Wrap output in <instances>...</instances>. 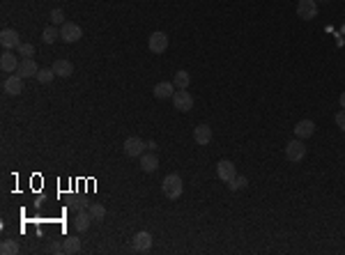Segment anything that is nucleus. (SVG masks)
<instances>
[{"mask_svg":"<svg viewBox=\"0 0 345 255\" xmlns=\"http://www.w3.org/2000/svg\"><path fill=\"white\" fill-rule=\"evenodd\" d=\"M46 251L49 253H55V255H60V253H65V246H62L60 241H51L49 246H46Z\"/></svg>","mask_w":345,"mask_h":255,"instance_id":"nucleus-29","label":"nucleus"},{"mask_svg":"<svg viewBox=\"0 0 345 255\" xmlns=\"http://www.w3.org/2000/svg\"><path fill=\"white\" fill-rule=\"evenodd\" d=\"M150 51L154 53V55H161V53H166V48H168V35L166 32H152L150 35Z\"/></svg>","mask_w":345,"mask_h":255,"instance_id":"nucleus-8","label":"nucleus"},{"mask_svg":"<svg viewBox=\"0 0 345 255\" xmlns=\"http://www.w3.org/2000/svg\"><path fill=\"white\" fill-rule=\"evenodd\" d=\"M51 23L53 25H62V23H65V12H62L60 7L51 9Z\"/></svg>","mask_w":345,"mask_h":255,"instance_id":"nucleus-28","label":"nucleus"},{"mask_svg":"<svg viewBox=\"0 0 345 255\" xmlns=\"http://www.w3.org/2000/svg\"><path fill=\"white\" fill-rule=\"evenodd\" d=\"M62 246H65V253L74 255L81 251V239H78V237H67V239L62 241Z\"/></svg>","mask_w":345,"mask_h":255,"instance_id":"nucleus-21","label":"nucleus"},{"mask_svg":"<svg viewBox=\"0 0 345 255\" xmlns=\"http://www.w3.org/2000/svg\"><path fill=\"white\" fill-rule=\"evenodd\" d=\"M297 16L304 21H313L318 16V2L315 0H299L297 2Z\"/></svg>","mask_w":345,"mask_h":255,"instance_id":"nucleus-5","label":"nucleus"},{"mask_svg":"<svg viewBox=\"0 0 345 255\" xmlns=\"http://www.w3.org/2000/svg\"><path fill=\"white\" fill-rule=\"evenodd\" d=\"M194 140L198 145H210L212 140V129L210 124H198V127L194 129Z\"/></svg>","mask_w":345,"mask_h":255,"instance_id":"nucleus-16","label":"nucleus"},{"mask_svg":"<svg viewBox=\"0 0 345 255\" xmlns=\"http://www.w3.org/2000/svg\"><path fill=\"white\" fill-rule=\"evenodd\" d=\"M134 251H150L152 246V234L148 232V230H141V232L134 234Z\"/></svg>","mask_w":345,"mask_h":255,"instance_id":"nucleus-13","label":"nucleus"},{"mask_svg":"<svg viewBox=\"0 0 345 255\" xmlns=\"http://www.w3.org/2000/svg\"><path fill=\"white\" fill-rule=\"evenodd\" d=\"M83 37V30L78 23H72V21H65L60 25V39L67 42V44H76L78 39Z\"/></svg>","mask_w":345,"mask_h":255,"instance_id":"nucleus-2","label":"nucleus"},{"mask_svg":"<svg viewBox=\"0 0 345 255\" xmlns=\"http://www.w3.org/2000/svg\"><path fill=\"white\" fill-rule=\"evenodd\" d=\"M37 71H39V67L32 58H23L19 62V69H16V74L21 76V78H32V76H37Z\"/></svg>","mask_w":345,"mask_h":255,"instance_id":"nucleus-11","label":"nucleus"},{"mask_svg":"<svg viewBox=\"0 0 345 255\" xmlns=\"http://www.w3.org/2000/svg\"><path fill=\"white\" fill-rule=\"evenodd\" d=\"M172 83H175V88H177V90H187L189 83H191V76H189V71L180 69V71L175 74V78H172Z\"/></svg>","mask_w":345,"mask_h":255,"instance_id":"nucleus-20","label":"nucleus"},{"mask_svg":"<svg viewBox=\"0 0 345 255\" xmlns=\"http://www.w3.org/2000/svg\"><path fill=\"white\" fill-rule=\"evenodd\" d=\"M53 76H55V71H53V69H39L35 78H37L39 83H51V81H53Z\"/></svg>","mask_w":345,"mask_h":255,"instance_id":"nucleus-27","label":"nucleus"},{"mask_svg":"<svg viewBox=\"0 0 345 255\" xmlns=\"http://www.w3.org/2000/svg\"><path fill=\"white\" fill-rule=\"evenodd\" d=\"M172 106H175L180 113H189L191 108H194V97H191V92L175 90V94H172Z\"/></svg>","mask_w":345,"mask_h":255,"instance_id":"nucleus-3","label":"nucleus"},{"mask_svg":"<svg viewBox=\"0 0 345 255\" xmlns=\"http://www.w3.org/2000/svg\"><path fill=\"white\" fill-rule=\"evenodd\" d=\"M338 101H341V108H345V92H341V97H338Z\"/></svg>","mask_w":345,"mask_h":255,"instance_id":"nucleus-32","label":"nucleus"},{"mask_svg":"<svg viewBox=\"0 0 345 255\" xmlns=\"http://www.w3.org/2000/svg\"><path fill=\"white\" fill-rule=\"evenodd\" d=\"M0 253L2 255H16L19 253V244H16L14 239H5L2 244H0Z\"/></svg>","mask_w":345,"mask_h":255,"instance_id":"nucleus-24","label":"nucleus"},{"mask_svg":"<svg viewBox=\"0 0 345 255\" xmlns=\"http://www.w3.org/2000/svg\"><path fill=\"white\" fill-rule=\"evenodd\" d=\"M90 223H92V214H90L88 209H85V211H78V214H76L74 228L78 230V232H85V230L90 228Z\"/></svg>","mask_w":345,"mask_h":255,"instance_id":"nucleus-19","label":"nucleus"},{"mask_svg":"<svg viewBox=\"0 0 345 255\" xmlns=\"http://www.w3.org/2000/svg\"><path fill=\"white\" fill-rule=\"evenodd\" d=\"M324 2H327V0H324Z\"/></svg>","mask_w":345,"mask_h":255,"instance_id":"nucleus-33","label":"nucleus"},{"mask_svg":"<svg viewBox=\"0 0 345 255\" xmlns=\"http://www.w3.org/2000/svg\"><path fill=\"white\" fill-rule=\"evenodd\" d=\"M69 209L76 211V214H78V211H85V203H81V200H74V203H69Z\"/></svg>","mask_w":345,"mask_h":255,"instance_id":"nucleus-31","label":"nucleus"},{"mask_svg":"<svg viewBox=\"0 0 345 255\" xmlns=\"http://www.w3.org/2000/svg\"><path fill=\"white\" fill-rule=\"evenodd\" d=\"M217 175H219V180L228 184V182H230L235 175H237V170H235V163L230 161V159H221V161L217 163Z\"/></svg>","mask_w":345,"mask_h":255,"instance_id":"nucleus-6","label":"nucleus"},{"mask_svg":"<svg viewBox=\"0 0 345 255\" xmlns=\"http://www.w3.org/2000/svg\"><path fill=\"white\" fill-rule=\"evenodd\" d=\"M157 168H159L157 152H148V154H143V157H141V170H143V173H154Z\"/></svg>","mask_w":345,"mask_h":255,"instance_id":"nucleus-14","label":"nucleus"},{"mask_svg":"<svg viewBox=\"0 0 345 255\" xmlns=\"http://www.w3.org/2000/svg\"><path fill=\"white\" fill-rule=\"evenodd\" d=\"M16 53H19V55H23V58H32V55H35V46H32L30 42H21V44H19V48H16Z\"/></svg>","mask_w":345,"mask_h":255,"instance_id":"nucleus-26","label":"nucleus"},{"mask_svg":"<svg viewBox=\"0 0 345 255\" xmlns=\"http://www.w3.org/2000/svg\"><path fill=\"white\" fill-rule=\"evenodd\" d=\"M0 44H2V48H19V44H21V37H19V32L12 30V28H5V30L0 32Z\"/></svg>","mask_w":345,"mask_h":255,"instance_id":"nucleus-10","label":"nucleus"},{"mask_svg":"<svg viewBox=\"0 0 345 255\" xmlns=\"http://www.w3.org/2000/svg\"><path fill=\"white\" fill-rule=\"evenodd\" d=\"M285 157H288V161H293V163H299L301 159L306 157V145L301 143V140H290V143L285 145Z\"/></svg>","mask_w":345,"mask_h":255,"instance_id":"nucleus-4","label":"nucleus"},{"mask_svg":"<svg viewBox=\"0 0 345 255\" xmlns=\"http://www.w3.org/2000/svg\"><path fill=\"white\" fill-rule=\"evenodd\" d=\"M19 58H16L14 53H9V51H5L2 55H0V69L2 71H7V74H14L16 69H19Z\"/></svg>","mask_w":345,"mask_h":255,"instance_id":"nucleus-12","label":"nucleus"},{"mask_svg":"<svg viewBox=\"0 0 345 255\" xmlns=\"http://www.w3.org/2000/svg\"><path fill=\"white\" fill-rule=\"evenodd\" d=\"M2 90L7 92V94H12V97L21 94V92H23V78L19 74L7 76V78H5V83H2Z\"/></svg>","mask_w":345,"mask_h":255,"instance_id":"nucleus-9","label":"nucleus"},{"mask_svg":"<svg viewBox=\"0 0 345 255\" xmlns=\"http://www.w3.org/2000/svg\"><path fill=\"white\" fill-rule=\"evenodd\" d=\"M143 147H148V145L143 143L138 136H129L127 140H124V154H127L129 159L143 157Z\"/></svg>","mask_w":345,"mask_h":255,"instance_id":"nucleus-7","label":"nucleus"},{"mask_svg":"<svg viewBox=\"0 0 345 255\" xmlns=\"http://www.w3.org/2000/svg\"><path fill=\"white\" fill-rule=\"evenodd\" d=\"M88 211H90V214H92V218H95V221H101V218L106 216L104 205H99V203H92L90 207H88Z\"/></svg>","mask_w":345,"mask_h":255,"instance_id":"nucleus-25","label":"nucleus"},{"mask_svg":"<svg viewBox=\"0 0 345 255\" xmlns=\"http://www.w3.org/2000/svg\"><path fill=\"white\" fill-rule=\"evenodd\" d=\"M334 120H336V127L341 129V131H345V108L336 113V117H334Z\"/></svg>","mask_w":345,"mask_h":255,"instance_id":"nucleus-30","label":"nucleus"},{"mask_svg":"<svg viewBox=\"0 0 345 255\" xmlns=\"http://www.w3.org/2000/svg\"><path fill=\"white\" fill-rule=\"evenodd\" d=\"M42 39H44L46 44H53L55 39H60V30H58L55 25H49V28H44V32H42Z\"/></svg>","mask_w":345,"mask_h":255,"instance_id":"nucleus-23","label":"nucleus"},{"mask_svg":"<svg viewBox=\"0 0 345 255\" xmlns=\"http://www.w3.org/2000/svg\"><path fill=\"white\" fill-rule=\"evenodd\" d=\"M246 186H248V180L244 175H235L233 180L228 182V188H230V191H244Z\"/></svg>","mask_w":345,"mask_h":255,"instance_id":"nucleus-22","label":"nucleus"},{"mask_svg":"<svg viewBox=\"0 0 345 255\" xmlns=\"http://www.w3.org/2000/svg\"><path fill=\"white\" fill-rule=\"evenodd\" d=\"M53 71H55V76H60V78H69V76L74 74V65H72V62L69 60H55L53 62Z\"/></svg>","mask_w":345,"mask_h":255,"instance_id":"nucleus-17","label":"nucleus"},{"mask_svg":"<svg viewBox=\"0 0 345 255\" xmlns=\"http://www.w3.org/2000/svg\"><path fill=\"white\" fill-rule=\"evenodd\" d=\"M154 97L157 99H172V94H175V83H168V81H161L154 85Z\"/></svg>","mask_w":345,"mask_h":255,"instance_id":"nucleus-15","label":"nucleus"},{"mask_svg":"<svg viewBox=\"0 0 345 255\" xmlns=\"http://www.w3.org/2000/svg\"><path fill=\"white\" fill-rule=\"evenodd\" d=\"M161 188H164V195L168 198V200H177L182 195V191H184V186H182V180H180V175H166L164 182H161Z\"/></svg>","mask_w":345,"mask_h":255,"instance_id":"nucleus-1","label":"nucleus"},{"mask_svg":"<svg viewBox=\"0 0 345 255\" xmlns=\"http://www.w3.org/2000/svg\"><path fill=\"white\" fill-rule=\"evenodd\" d=\"M295 134L297 138H311L315 134V122L313 120H301L295 124Z\"/></svg>","mask_w":345,"mask_h":255,"instance_id":"nucleus-18","label":"nucleus"}]
</instances>
